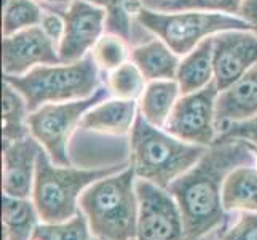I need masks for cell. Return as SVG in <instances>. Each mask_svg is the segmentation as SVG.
<instances>
[{
	"label": "cell",
	"instance_id": "obj_1",
	"mask_svg": "<svg viewBox=\"0 0 257 240\" xmlns=\"http://www.w3.org/2000/svg\"><path fill=\"white\" fill-rule=\"evenodd\" d=\"M251 144L238 139L216 141L189 172L174 180L166 191L173 195L184 219L187 234L193 238L225 230L230 216L222 203L227 176L240 167H255Z\"/></svg>",
	"mask_w": 257,
	"mask_h": 240
},
{
	"label": "cell",
	"instance_id": "obj_2",
	"mask_svg": "<svg viewBox=\"0 0 257 240\" xmlns=\"http://www.w3.org/2000/svg\"><path fill=\"white\" fill-rule=\"evenodd\" d=\"M78 205L99 240H136L139 200L135 168L130 165L88 186Z\"/></svg>",
	"mask_w": 257,
	"mask_h": 240
},
{
	"label": "cell",
	"instance_id": "obj_3",
	"mask_svg": "<svg viewBox=\"0 0 257 240\" xmlns=\"http://www.w3.org/2000/svg\"><path fill=\"white\" fill-rule=\"evenodd\" d=\"M208 147L170 135L138 114L131 130L130 165L135 168L138 180H146L168 189L181 175L198 162Z\"/></svg>",
	"mask_w": 257,
	"mask_h": 240
},
{
	"label": "cell",
	"instance_id": "obj_4",
	"mask_svg": "<svg viewBox=\"0 0 257 240\" xmlns=\"http://www.w3.org/2000/svg\"><path fill=\"white\" fill-rule=\"evenodd\" d=\"M126 168V164L102 168H74L72 165H56L51 162L45 149L40 150L35 168L32 202L43 223L58 224L69 221L80 211L82 192L93 183Z\"/></svg>",
	"mask_w": 257,
	"mask_h": 240
},
{
	"label": "cell",
	"instance_id": "obj_5",
	"mask_svg": "<svg viewBox=\"0 0 257 240\" xmlns=\"http://www.w3.org/2000/svg\"><path fill=\"white\" fill-rule=\"evenodd\" d=\"M99 67L91 53L74 63L37 66L24 75H4L20 92L29 112L50 103H64L91 96L101 87Z\"/></svg>",
	"mask_w": 257,
	"mask_h": 240
},
{
	"label": "cell",
	"instance_id": "obj_6",
	"mask_svg": "<svg viewBox=\"0 0 257 240\" xmlns=\"http://www.w3.org/2000/svg\"><path fill=\"white\" fill-rule=\"evenodd\" d=\"M138 23L162 39L179 56H185L205 39L225 31H251L241 16L209 12H163L141 5L136 12Z\"/></svg>",
	"mask_w": 257,
	"mask_h": 240
},
{
	"label": "cell",
	"instance_id": "obj_7",
	"mask_svg": "<svg viewBox=\"0 0 257 240\" xmlns=\"http://www.w3.org/2000/svg\"><path fill=\"white\" fill-rule=\"evenodd\" d=\"M112 95L107 87H99L88 98L64 103H50L29 114L31 135L39 141L40 146L56 165H70L67 152L70 135L75 128H80L83 115L99 103L109 100Z\"/></svg>",
	"mask_w": 257,
	"mask_h": 240
},
{
	"label": "cell",
	"instance_id": "obj_8",
	"mask_svg": "<svg viewBox=\"0 0 257 240\" xmlns=\"http://www.w3.org/2000/svg\"><path fill=\"white\" fill-rule=\"evenodd\" d=\"M219 88L216 80L198 92L181 95L173 108L165 130L185 143L209 147L217 139L216 108Z\"/></svg>",
	"mask_w": 257,
	"mask_h": 240
},
{
	"label": "cell",
	"instance_id": "obj_9",
	"mask_svg": "<svg viewBox=\"0 0 257 240\" xmlns=\"http://www.w3.org/2000/svg\"><path fill=\"white\" fill-rule=\"evenodd\" d=\"M139 219L136 240H198L187 234L173 195L157 184L136 180Z\"/></svg>",
	"mask_w": 257,
	"mask_h": 240
},
{
	"label": "cell",
	"instance_id": "obj_10",
	"mask_svg": "<svg viewBox=\"0 0 257 240\" xmlns=\"http://www.w3.org/2000/svg\"><path fill=\"white\" fill-rule=\"evenodd\" d=\"M64 20V35L58 53L63 63H74L91 53L96 42L105 34L107 13L88 0H70L67 10L58 12Z\"/></svg>",
	"mask_w": 257,
	"mask_h": 240
},
{
	"label": "cell",
	"instance_id": "obj_11",
	"mask_svg": "<svg viewBox=\"0 0 257 240\" xmlns=\"http://www.w3.org/2000/svg\"><path fill=\"white\" fill-rule=\"evenodd\" d=\"M214 80L219 92L233 87L257 64V34L225 31L214 35Z\"/></svg>",
	"mask_w": 257,
	"mask_h": 240
},
{
	"label": "cell",
	"instance_id": "obj_12",
	"mask_svg": "<svg viewBox=\"0 0 257 240\" xmlns=\"http://www.w3.org/2000/svg\"><path fill=\"white\" fill-rule=\"evenodd\" d=\"M63 63L58 45L40 26L7 35L2 42L4 75H24L31 69Z\"/></svg>",
	"mask_w": 257,
	"mask_h": 240
},
{
	"label": "cell",
	"instance_id": "obj_13",
	"mask_svg": "<svg viewBox=\"0 0 257 240\" xmlns=\"http://www.w3.org/2000/svg\"><path fill=\"white\" fill-rule=\"evenodd\" d=\"M43 147L32 135L2 146V189L5 195L28 199L34 191L37 158Z\"/></svg>",
	"mask_w": 257,
	"mask_h": 240
},
{
	"label": "cell",
	"instance_id": "obj_14",
	"mask_svg": "<svg viewBox=\"0 0 257 240\" xmlns=\"http://www.w3.org/2000/svg\"><path fill=\"white\" fill-rule=\"evenodd\" d=\"M257 115V64L247 70L233 87L220 92L216 108V127L222 130L230 122H240Z\"/></svg>",
	"mask_w": 257,
	"mask_h": 240
},
{
	"label": "cell",
	"instance_id": "obj_15",
	"mask_svg": "<svg viewBox=\"0 0 257 240\" xmlns=\"http://www.w3.org/2000/svg\"><path fill=\"white\" fill-rule=\"evenodd\" d=\"M139 104L133 100L109 98L88 111L80 122V128L105 135L125 136L133 130L139 114Z\"/></svg>",
	"mask_w": 257,
	"mask_h": 240
},
{
	"label": "cell",
	"instance_id": "obj_16",
	"mask_svg": "<svg viewBox=\"0 0 257 240\" xmlns=\"http://www.w3.org/2000/svg\"><path fill=\"white\" fill-rule=\"evenodd\" d=\"M214 35L198 43L190 53L182 56L176 80L181 93L187 95L208 87L214 80Z\"/></svg>",
	"mask_w": 257,
	"mask_h": 240
},
{
	"label": "cell",
	"instance_id": "obj_17",
	"mask_svg": "<svg viewBox=\"0 0 257 240\" xmlns=\"http://www.w3.org/2000/svg\"><path fill=\"white\" fill-rule=\"evenodd\" d=\"M131 61L141 69L147 82L176 78L181 64L179 55L174 53L162 39L135 47L131 50Z\"/></svg>",
	"mask_w": 257,
	"mask_h": 240
},
{
	"label": "cell",
	"instance_id": "obj_18",
	"mask_svg": "<svg viewBox=\"0 0 257 240\" xmlns=\"http://www.w3.org/2000/svg\"><path fill=\"white\" fill-rule=\"evenodd\" d=\"M181 95V87L176 78L147 82L143 96L139 98V112L149 123L165 128Z\"/></svg>",
	"mask_w": 257,
	"mask_h": 240
},
{
	"label": "cell",
	"instance_id": "obj_19",
	"mask_svg": "<svg viewBox=\"0 0 257 240\" xmlns=\"http://www.w3.org/2000/svg\"><path fill=\"white\" fill-rule=\"evenodd\" d=\"M39 211L29 199L2 197V223L4 240H31L39 226Z\"/></svg>",
	"mask_w": 257,
	"mask_h": 240
},
{
	"label": "cell",
	"instance_id": "obj_20",
	"mask_svg": "<svg viewBox=\"0 0 257 240\" xmlns=\"http://www.w3.org/2000/svg\"><path fill=\"white\" fill-rule=\"evenodd\" d=\"M29 108L24 96L4 80L2 88V146L31 135Z\"/></svg>",
	"mask_w": 257,
	"mask_h": 240
},
{
	"label": "cell",
	"instance_id": "obj_21",
	"mask_svg": "<svg viewBox=\"0 0 257 240\" xmlns=\"http://www.w3.org/2000/svg\"><path fill=\"white\" fill-rule=\"evenodd\" d=\"M222 203L227 211H257V168L240 167L224 183Z\"/></svg>",
	"mask_w": 257,
	"mask_h": 240
},
{
	"label": "cell",
	"instance_id": "obj_22",
	"mask_svg": "<svg viewBox=\"0 0 257 240\" xmlns=\"http://www.w3.org/2000/svg\"><path fill=\"white\" fill-rule=\"evenodd\" d=\"M43 13L45 12L42 10L37 0H8L4 5V37L34 28V26H40Z\"/></svg>",
	"mask_w": 257,
	"mask_h": 240
},
{
	"label": "cell",
	"instance_id": "obj_23",
	"mask_svg": "<svg viewBox=\"0 0 257 240\" xmlns=\"http://www.w3.org/2000/svg\"><path fill=\"white\" fill-rule=\"evenodd\" d=\"M146 87L147 78L131 59L109 72L107 75L109 92L113 98H118V100L138 101L143 96Z\"/></svg>",
	"mask_w": 257,
	"mask_h": 240
},
{
	"label": "cell",
	"instance_id": "obj_24",
	"mask_svg": "<svg viewBox=\"0 0 257 240\" xmlns=\"http://www.w3.org/2000/svg\"><path fill=\"white\" fill-rule=\"evenodd\" d=\"M31 240H99L90 229L85 213L80 210L74 218L58 224L42 223L35 227Z\"/></svg>",
	"mask_w": 257,
	"mask_h": 240
},
{
	"label": "cell",
	"instance_id": "obj_25",
	"mask_svg": "<svg viewBox=\"0 0 257 240\" xmlns=\"http://www.w3.org/2000/svg\"><path fill=\"white\" fill-rule=\"evenodd\" d=\"M91 55L97 67L109 74L131 59V50L128 47V40L123 39L121 35L105 32L96 42V45L91 50Z\"/></svg>",
	"mask_w": 257,
	"mask_h": 240
},
{
	"label": "cell",
	"instance_id": "obj_26",
	"mask_svg": "<svg viewBox=\"0 0 257 240\" xmlns=\"http://www.w3.org/2000/svg\"><path fill=\"white\" fill-rule=\"evenodd\" d=\"M97 7H102L105 18V32L121 35L123 39H130L131 35V20L136 16V12L143 5L139 0H88Z\"/></svg>",
	"mask_w": 257,
	"mask_h": 240
},
{
	"label": "cell",
	"instance_id": "obj_27",
	"mask_svg": "<svg viewBox=\"0 0 257 240\" xmlns=\"http://www.w3.org/2000/svg\"><path fill=\"white\" fill-rule=\"evenodd\" d=\"M244 0H163L158 5V10L163 12H209L240 16Z\"/></svg>",
	"mask_w": 257,
	"mask_h": 240
},
{
	"label": "cell",
	"instance_id": "obj_28",
	"mask_svg": "<svg viewBox=\"0 0 257 240\" xmlns=\"http://www.w3.org/2000/svg\"><path fill=\"white\" fill-rule=\"evenodd\" d=\"M206 240H257V211H243L232 227Z\"/></svg>",
	"mask_w": 257,
	"mask_h": 240
},
{
	"label": "cell",
	"instance_id": "obj_29",
	"mask_svg": "<svg viewBox=\"0 0 257 240\" xmlns=\"http://www.w3.org/2000/svg\"><path fill=\"white\" fill-rule=\"evenodd\" d=\"M238 139L257 146V115L240 122H230L219 131L216 141H228Z\"/></svg>",
	"mask_w": 257,
	"mask_h": 240
},
{
	"label": "cell",
	"instance_id": "obj_30",
	"mask_svg": "<svg viewBox=\"0 0 257 240\" xmlns=\"http://www.w3.org/2000/svg\"><path fill=\"white\" fill-rule=\"evenodd\" d=\"M40 28L43 29L48 37L56 43L59 47L61 40H63V35H64V20L58 12H45L42 18V23H40Z\"/></svg>",
	"mask_w": 257,
	"mask_h": 240
},
{
	"label": "cell",
	"instance_id": "obj_31",
	"mask_svg": "<svg viewBox=\"0 0 257 240\" xmlns=\"http://www.w3.org/2000/svg\"><path fill=\"white\" fill-rule=\"evenodd\" d=\"M240 16L244 21L249 23L251 31L257 34V0H244Z\"/></svg>",
	"mask_w": 257,
	"mask_h": 240
},
{
	"label": "cell",
	"instance_id": "obj_32",
	"mask_svg": "<svg viewBox=\"0 0 257 240\" xmlns=\"http://www.w3.org/2000/svg\"><path fill=\"white\" fill-rule=\"evenodd\" d=\"M247 144H249V143H247ZM251 149H252V152H254V155H255V162H257V146H252V144H251Z\"/></svg>",
	"mask_w": 257,
	"mask_h": 240
},
{
	"label": "cell",
	"instance_id": "obj_33",
	"mask_svg": "<svg viewBox=\"0 0 257 240\" xmlns=\"http://www.w3.org/2000/svg\"><path fill=\"white\" fill-rule=\"evenodd\" d=\"M37 2H45V0H37Z\"/></svg>",
	"mask_w": 257,
	"mask_h": 240
},
{
	"label": "cell",
	"instance_id": "obj_34",
	"mask_svg": "<svg viewBox=\"0 0 257 240\" xmlns=\"http://www.w3.org/2000/svg\"><path fill=\"white\" fill-rule=\"evenodd\" d=\"M7 2H8V0H4V5H5V4H7Z\"/></svg>",
	"mask_w": 257,
	"mask_h": 240
}]
</instances>
